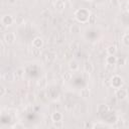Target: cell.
Wrapping results in <instances>:
<instances>
[{
  "mask_svg": "<svg viewBox=\"0 0 129 129\" xmlns=\"http://www.w3.org/2000/svg\"><path fill=\"white\" fill-rule=\"evenodd\" d=\"M90 15H91V13L89 12V10H87V9H85V8L78 9V10L75 12L76 19H77L79 22H81V23H86V22H89Z\"/></svg>",
  "mask_w": 129,
  "mask_h": 129,
  "instance_id": "6da1fadb",
  "label": "cell"
},
{
  "mask_svg": "<svg viewBox=\"0 0 129 129\" xmlns=\"http://www.w3.org/2000/svg\"><path fill=\"white\" fill-rule=\"evenodd\" d=\"M16 40V36L13 32H6L3 36V41L7 45H12Z\"/></svg>",
  "mask_w": 129,
  "mask_h": 129,
  "instance_id": "7a4b0ae2",
  "label": "cell"
},
{
  "mask_svg": "<svg viewBox=\"0 0 129 129\" xmlns=\"http://www.w3.org/2000/svg\"><path fill=\"white\" fill-rule=\"evenodd\" d=\"M111 85L113 88L115 89H118V88H121V86L123 85V79L118 76V75H115L113 76V78L111 79Z\"/></svg>",
  "mask_w": 129,
  "mask_h": 129,
  "instance_id": "3957f363",
  "label": "cell"
},
{
  "mask_svg": "<svg viewBox=\"0 0 129 129\" xmlns=\"http://www.w3.org/2000/svg\"><path fill=\"white\" fill-rule=\"evenodd\" d=\"M14 21H15L14 17H13L12 15H9V14H6V15H4V16L1 18V23H2V25H3V26H6V27L12 25Z\"/></svg>",
  "mask_w": 129,
  "mask_h": 129,
  "instance_id": "277c9868",
  "label": "cell"
},
{
  "mask_svg": "<svg viewBox=\"0 0 129 129\" xmlns=\"http://www.w3.org/2000/svg\"><path fill=\"white\" fill-rule=\"evenodd\" d=\"M127 95H128V92H127V90L124 89V88H118V89H116V91H115V97H116L118 100H121V101H122V100L126 99Z\"/></svg>",
  "mask_w": 129,
  "mask_h": 129,
  "instance_id": "5b68a950",
  "label": "cell"
},
{
  "mask_svg": "<svg viewBox=\"0 0 129 129\" xmlns=\"http://www.w3.org/2000/svg\"><path fill=\"white\" fill-rule=\"evenodd\" d=\"M54 8H55L56 11L61 12V11L64 10V8H66V2H64L63 0H56V1L54 2Z\"/></svg>",
  "mask_w": 129,
  "mask_h": 129,
  "instance_id": "8992f818",
  "label": "cell"
},
{
  "mask_svg": "<svg viewBox=\"0 0 129 129\" xmlns=\"http://www.w3.org/2000/svg\"><path fill=\"white\" fill-rule=\"evenodd\" d=\"M42 45H43V40H42V38H41V37L37 36V37L33 38V40H32V46H33V47L41 48V47H42Z\"/></svg>",
  "mask_w": 129,
  "mask_h": 129,
  "instance_id": "52a82bcc",
  "label": "cell"
},
{
  "mask_svg": "<svg viewBox=\"0 0 129 129\" xmlns=\"http://www.w3.org/2000/svg\"><path fill=\"white\" fill-rule=\"evenodd\" d=\"M117 59L118 58L115 55H109L108 54V56L106 57V62L109 66H115V64H117Z\"/></svg>",
  "mask_w": 129,
  "mask_h": 129,
  "instance_id": "ba28073f",
  "label": "cell"
},
{
  "mask_svg": "<svg viewBox=\"0 0 129 129\" xmlns=\"http://www.w3.org/2000/svg\"><path fill=\"white\" fill-rule=\"evenodd\" d=\"M84 71H85V73H87V74L93 73V71H94V66H93V63H92L91 61H86L85 64H84Z\"/></svg>",
  "mask_w": 129,
  "mask_h": 129,
  "instance_id": "9c48e42d",
  "label": "cell"
},
{
  "mask_svg": "<svg viewBox=\"0 0 129 129\" xmlns=\"http://www.w3.org/2000/svg\"><path fill=\"white\" fill-rule=\"evenodd\" d=\"M69 69H70V71H72V72H77L78 71V69H79V63L76 61V60H71L70 62H69Z\"/></svg>",
  "mask_w": 129,
  "mask_h": 129,
  "instance_id": "30bf717a",
  "label": "cell"
},
{
  "mask_svg": "<svg viewBox=\"0 0 129 129\" xmlns=\"http://www.w3.org/2000/svg\"><path fill=\"white\" fill-rule=\"evenodd\" d=\"M51 120H52V122L62 120V115H61V113H60V112H53V113L51 114Z\"/></svg>",
  "mask_w": 129,
  "mask_h": 129,
  "instance_id": "8fae6325",
  "label": "cell"
},
{
  "mask_svg": "<svg viewBox=\"0 0 129 129\" xmlns=\"http://www.w3.org/2000/svg\"><path fill=\"white\" fill-rule=\"evenodd\" d=\"M108 111H109V107L107 105H105V104H102V105H100L98 107L99 114H106V113H108Z\"/></svg>",
  "mask_w": 129,
  "mask_h": 129,
  "instance_id": "7c38bea8",
  "label": "cell"
},
{
  "mask_svg": "<svg viewBox=\"0 0 129 129\" xmlns=\"http://www.w3.org/2000/svg\"><path fill=\"white\" fill-rule=\"evenodd\" d=\"M80 95H81V97H82V98L87 99V98H89V97H90V90H89V89H87V88H84V89H82V90H81Z\"/></svg>",
  "mask_w": 129,
  "mask_h": 129,
  "instance_id": "4fadbf2b",
  "label": "cell"
},
{
  "mask_svg": "<svg viewBox=\"0 0 129 129\" xmlns=\"http://www.w3.org/2000/svg\"><path fill=\"white\" fill-rule=\"evenodd\" d=\"M116 52H117V47H116L115 45H110V46H108V48H107V53H108L109 55H115Z\"/></svg>",
  "mask_w": 129,
  "mask_h": 129,
  "instance_id": "5bb4252c",
  "label": "cell"
},
{
  "mask_svg": "<svg viewBox=\"0 0 129 129\" xmlns=\"http://www.w3.org/2000/svg\"><path fill=\"white\" fill-rule=\"evenodd\" d=\"M80 31H81V28H80V25L79 24H73L72 25V27H71V32L72 33L78 34Z\"/></svg>",
  "mask_w": 129,
  "mask_h": 129,
  "instance_id": "9a60e30c",
  "label": "cell"
},
{
  "mask_svg": "<svg viewBox=\"0 0 129 129\" xmlns=\"http://www.w3.org/2000/svg\"><path fill=\"white\" fill-rule=\"evenodd\" d=\"M40 52H41V48H37V47H33L31 48V54L33 56H39L40 55Z\"/></svg>",
  "mask_w": 129,
  "mask_h": 129,
  "instance_id": "2e32d148",
  "label": "cell"
},
{
  "mask_svg": "<svg viewBox=\"0 0 129 129\" xmlns=\"http://www.w3.org/2000/svg\"><path fill=\"white\" fill-rule=\"evenodd\" d=\"M14 19H15V22H16L18 25H20V24H23V23H24V17H23L22 15H20V14H19V15H17Z\"/></svg>",
  "mask_w": 129,
  "mask_h": 129,
  "instance_id": "e0dca14e",
  "label": "cell"
},
{
  "mask_svg": "<svg viewBox=\"0 0 129 129\" xmlns=\"http://www.w3.org/2000/svg\"><path fill=\"white\" fill-rule=\"evenodd\" d=\"M122 41L126 46H129V33H126L122 37Z\"/></svg>",
  "mask_w": 129,
  "mask_h": 129,
  "instance_id": "ac0fdd59",
  "label": "cell"
},
{
  "mask_svg": "<svg viewBox=\"0 0 129 129\" xmlns=\"http://www.w3.org/2000/svg\"><path fill=\"white\" fill-rule=\"evenodd\" d=\"M23 73H24V70H23L22 68H19V69H17V70H16V72H15V77L22 78Z\"/></svg>",
  "mask_w": 129,
  "mask_h": 129,
  "instance_id": "d6986e66",
  "label": "cell"
},
{
  "mask_svg": "<svg viewBox=\"0 0 129 129\" xmlns=\"http://www.w3.org/2000/svg\"><path fill=\"white\" fill-rule=\"evenodd\" d=\"M53 127H55L56 129L58 128H62L63 127V122L60 120V121H54L53 122Z\"/></svg>",
  "mask_w": 129,
  "mask_h": 129,
  "instance_id": "ffe728a7",
  "label": "cell"
},
{
  "mask_svg": "<svg viewBox=\"0 0 129 129\" xmlns=\"http://www.w3.org/2000/svg\"><path fill=\"white\" fill-rule=\"evenodd\" d=\"M41 16H42L44 19H47V18H49V16H50V12H49L47 9H45V10H43V11L41 12Z\"/></svg>",
  "mask_w": 129,
  "mask_h": 129,
  "instance_id": "44dd1931",
  "label": "cell"
},
{
  "mask_svg": "<svg viewBox=\"0 0 129 129\" xmlns=\"http://www.w3.org/2000/svg\"><path fill=\"white\" fill-rule=\"evenodd\" d=\"M5 94H6V89H5L4 86L1 85V86H0V97H4Z\"/></svg>",
  "mask_w": 129,
  "mask_h": 129,
  "instance_id": "7402d4cb",
  "label": "cell"
},
{
  "mask_svg": "<svg viewBox=\"0 0 129 129\" xmlns=\"http://www.w3.org/2000/svg\"><path fill=\"white\" fill-rule=\"evenodd\" d=\"M63 79H64V81H69V80L71 79V73H69V72L64 73V75H63Z\"/></svg>",
  "mask_w": 129,
  "mask_h": 129,
  "instance_id": "603a6c76",
  "label": "cell"
},
{
  "mask_svg": "<svg viewBox=\"0 0 129 129\" xmlns=\"http://www.w3.org/2000/svg\"><path fill=\"white\" fill-rule=\"evenodd\" d=\"M95 21H96L95 15H94V14H91V15H90V18H89V22H90V23H94Z\"/></svg>",
  "mask_w": 129,
  "mask_h": 129,
  "instance_id": "cb8c5ba5",
  "label": "cell"
},
{
  "mask_svg": "<svg viewBox=\"0 0 129 129\" xmlns=\"http://www.w3.org/2000/svg\"><path fill=\"white\" fill-rule=\"evenodd\" d=\"M124 62H125V58H122V59H121V58H118V59H117V63H119L120 66H123Z\"/></svg>",
  "mask_w": 129,
  "mask_h": 129,
  "instance_id": "d4e9b609",
  "label": "cell"
},
{
  "mask_svg": "<svg viewBox=\"0 0 129 129\" xmlns=\"http://www.w3.org/2000/svg\"><path fill=\"white\" fill-rule=\"evenodd\" d=\"M12 128H24V125L22 124H15L12 126Z\"/></svg>",
  "mask_w": 129,
  "mask_h": 129,
  "instance_id": "484cf974",
  "label": "cell"
},
{
  "mask_svg": "<svg viewBox=\"0 0 129 129\" xmlns=\"http://www.w3.org/2000/svg\"><path fill=\"white\" fill-rule=\"evenodd\" d=\"M126 10L129 12V2H127V4H126Z\"/></svg>",
  "mask_w": 129,
  "mask_h": 129,
  "instance_id": "4316f807",
  "label": "cell"
}]
</instances>
